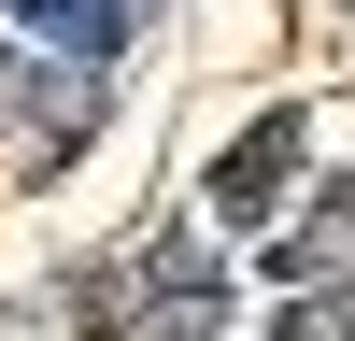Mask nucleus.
Here are the masks:
<instances>
[{
  "instance_id": "f257e3e1",
  "label": "nucleus",
  "mask_w": 355,
  "mask_h": 341,
  "mask_svg": "<svg viewBox=\"0 0 355 341\" xmlns=\"http://www.w3.org/2000/svg\"><path fill=\"white\" fill-rule=\"evenodd\" d=\"M199 299H214L199 256H142V270H100V284H85V327H100V341H171V327H199Z\"/></svg>"
},
{
  "instance_id": "f03ea898",
  "label": "nucleus",
  "mask_w": 355,
  "mask_h": 341,
  "mask_svg": "<svg viewBox=\"0 0 355 341\" xmlns=\"http://www.w3.org/2000/svg\"><path fill=\"white\" fill-rule=\"evenodd\" d=\"M284 157H299V114H270V128L214 170V213H270V199H284Z\"/></svg>"
},
{
  "instance_id": "7ed1b4c3",
  "label": "nucleus",
  "mask_w": 355,
  "mask_h": 341,
  "mask_svg": "<svg viewBox=\"0 0 355 341\" xmlns=\"http://www.w3.org/2000/svg\"><path fill=\"white\" fill-rule=\"evenodd\" d=\"M15 15H43L71 57H114V43H128V0H15Z\"/></svg>"
},
{
  "instance_id": "20e7f679",
  "label": "nucleus",
  "mask_w": 355,
  "mask_h": 341,
  "mask_svg": "<svg viewBox=\"0 0 355 341\" xmlns=\"http://www.w3.org/2000/svg\"><path fill=\"white\" fill-rule=\"evenodd\" d=\"M284 341H355V284H341L327 313H284Z\"/></svg>"
}]
</instances>
